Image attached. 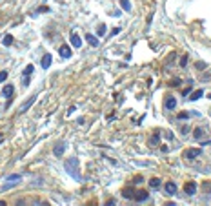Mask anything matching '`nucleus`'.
<instances>
[{
    "instance_id": "nucleus-11",
    "label": "nucleus",
    "mask_w": 211,
    "mask_h": 206,
    "mask_svg": "<svg viewBox=\"0 0 211 206\" xmlns=\"http://www.w3.org/2000/svg\"><path fill=\"white\" fill-rule=\"evenodd\" d=\"M51 62H53V57H51L49 53H47V55H44V57H42V68H44V69H47V68L51 66Z\"/></svg>"
},
{
    "instance_id": "nucleus-6",
    "label": "nucleus",
    "mask_w": 211,
    "mask_h": 206,
    "mask_svg": "<svg viewBox=\"0 0 211 206\" xmlns=\"http://www.w3.org/2000/svg\"><path fill=\"white\" fill-rule=\"evenodd\" d=\"M58 53H60L62 59H71V48H69L67 44H62L60 49H58Z\"/></svg>"
},
{
    "instance_id": "nucleus-13",
    "label": "nucleus",
    "mask_w": 211,
    "mask_h": 206,
    "mask_svg": "<svg viewBox=\"0 0 211 206\" xmlns=\"http://www.w3.org/2000/svg\"><path fill=\"white\" fill-rule=\"evenodd\" d=\"M164 188H166V192L169 193V195H175V193H177V184L171 182V181H169V182H166V186H164Z\"/></svg>"
},
{
    "instance_id": "nucleus-24",
    "label": "nucleus",
    "mask_w": 211,
    "mask_h": 206,
    "mask_svg": "<svg viewBox=\"0 0 211 206\" xmlns=\"http://www.w3.org/2000/svg\"><path fill=\"white\" fill-rule=\"evenodd\" d=\"M7 75H9V73H7L6 69H2V71H0V82H4V80L7 79Z\"/></svg>"
},
{
    "instance_id": "nucleus-29",
    "label": "nucleus",
    "mask_w": 211,
    "mask_h": 206,
    "mask_svg": "<svg viewBox=\"0 0 211 206\" xmlns=\"http://www.w3.org/2000/svg\"><path fill=\"white\" fill-rule=\"evenodd\" d=\"M177 84H180V79H173L171 80V86H177Z\"/></svg>"
},
{
    "instance_id": "nucleus-17",
    "label": "nucleus",
    "mask_w": 211,
    "mask_h": 206,
    "mask_svg": "<svg viewBox=\"0 0 211 206\" xmlns=\"http://www.w3.org/2000/svg\"><path fill=\"white\" fill-rule=\"evenodd\" d=\"M202 95H204V91H202V90H197L195 93H191V97H189V100H191V102H197V100H198Z\"/></svg>"
},
{
    "instance_id": "nucleus-21",
    "label": "nucleus",
    "mask_w": 211,
    "mask_h": 206,
    "mask_svg": "<svg viewBox=\"0 0 211 206\" xmlns=\"http://www.w3.org/2000/svg\"><path fill=\"white\" fill-rule=\"evenodd\" d=\"M15 181H20V175H18V173H13V175H7V182H15Z\"/></svg>"
},
{
    "instance_id": "nucleus-7",
    "label": "nucleus",
    "mask_w": 211,
    "mask_h": 206,
    "mask_svg": "<svg viewBox=\"0 0 211 206\" xmlns=\"http://www.w3.org/2000/svg\"><path fill=\"white\" fill-rule=\"evenodd\" d=\"M66 151V142H58L55 148H53V153H55V157H62Z\"/></svg>"
},
{
    "instance_id": "nucleus-14",
    "label": "nucleus",
    "mask_w": 211,
    "mask_h": 206,
    "mask_svg": "<svg viewBox=\"0 0 211 206\" xmlns=\"http://www.w3.org/2000/svg\"><path fill=\"white\" fill-rule=\"evenodd\" d=\"M86 40L89 42V44H91L93 48H98V46H100V44H98V38L95 37V35H91V33H88V35H86Z\"/></svg>"
},
{
    "instance_id": "nucleus-26",
    "label": "nucleus",
    "mask_w": 211,
    "mask_h": 206,
    "mask_svg": "<svg viewBox=\"0 0 211 206\" xmlns=\"http://www.w3.org/2000/svg\"><path fill=\"white\" fill-rule=\"evenodd\" d=\"M187 117H189L187 111H180V113H178V119H182V121H184V119H187Z\"/></svg>"
},
{
    "instance_id": "nucleus-9",
    "label": "nucleus",
    "mask_w": 211,
    "mask_h": 206,
    "mask_svg": "<svg viewBox=\"0 0 211 206\" xmlns=\"http://www.w3.org/2000/svg\"><path fill=\"white\" fill-rule=\"evenodd\" d=\"M13 93H15V86L13 84H6L4 86V97H6V99H11Z\"/></svg>"
},
{
    "instance_id": "nucleus-5",
    "label": "nucleus",
    "mask_w": 211,
    "mask_h": 206,
    "mask_svg": "<svg viewBox=\"0 0 211 206\" xmlns=\"http://www.w3.org/2000/svg\"><path fill=\"white\" fill-rule=\"evenodd\" d=\"M136 202H144V201H147L149 199V192L147 190H140V192H135V197H133Z\"/></svg>"
},
{
    "instance_id": "nucleus-19",
    "label": "nucleus",
    "mask_w": 211,
    "mask_h": 206,
    "mask_svg": "<svg viewBox=\"0 0 211 206\" xmlns=\"http://www.w3.org/2000/svg\"><path fill=\"white\" fill-rule=\"evenodd\" d=\"M118 2H120V6H122L124 11H131V4H129V0H118Z\"/></svg>"
},
{
    "instance_id": "nucleus-22",
    "label": "nucleus",
    "mask_w": 211,
    "mask_h": 206,
    "mask_svg": "<svg viewBox=\"0 0 211 206\" xmlns=\"http://www.w3.org/2000/svg\"><path fill=\"white\" fill-rule=\"evenodd\" d=\"M149 186L151 188H158V186H160V179H151L149 181Z\"/></svg>"
},
{
    "instance_id": "nucleus-1",
    "label": "nucleus",
    "mask_w": 211,
    "mask_h": 206,
    "mask_svg": "<svg viewBox=\"0 0 211 206\" xmlns=\"http://www.w3.org/2000/svg\"><path fill=\"white\" fill-rule=\"evenodd\" d=\"M66 171L69 173V175L73 177V179H77V181H80V175H78V159H69V160H66Z\"/></svg>"
},
{
    "instance_id": "nucleus-28",
    "label": "nucleus",
    "mask_w": 211,
    "mask_h": 206,
    "mask_svg": "<svg viewBox=\"0 0 211 206\" xmlns=\"http://www.w3.org/2000/svg\"><path fill=\"white\" fill-rule=\"evenodd\" d=\"M197 68H198V69H204L206 64H204V62H197Z\"/></svg>"
},
{
    "instance_id": "nucleus-2",
    "label": "nucleus",
    "mask_w": 211,
    "mask_h": 206,
    "mask_svg": "<svg viewBox=\"0 0 211 206\" xmlns=\"http://www.w3.org/2000/svg\"><path fill=\"white\" fill-rule=\"evenodd\" d=\"M33 73H35V66H33V64H27V66L24 68V71H22V84L26 86V88L29 86V77Z\"/></svg>"
},
{
    "instance_id": "nucleus-23",
    "label": "nucleus",
    "mask_w": 211,
    "mask_h": 206,
    "mask_svg": "<svg viewBox=\"0 0 211 206\" xmlns=\"http://www.w3.org/2000/svg\"><path fill=\"white\" fill-rule=\"evenodd\" d=\"M97 35H98V37H104V35H106V26H98Z\"/></svg>"
},
{
    "instance_id": "nucleus-4",
    "label": "nucleus",
    "mask_w": 211,
    "mask_h": 206,
    "mask_svg": "<svg viewBox=\"0 0 211 206\" xmlns=\"http://www.w3.org/2000/svg\"><path fill=\"white\" fill-rule=\"evenodd\" d=\"M164 106H166V110H175V108H177V99H175L173 95H166Z\"/></svg>"
},
{
    "instance_id": "nucleus-8",
    "label": "nucleus",
    "mask_w": 211,
    "mask_h": 206,
    "mask_svg": "<svg viewBox=\"0 0 211 206\" xmlns=\"http://www.w3.org/2000/svg\"><path fill=\"white\" fill-rule=\"evenodd\" d=\"M184 192L187 195H195L197 193V182H186L184 184Z\"/></svg>"
},
{
    "instance_id": "nucleus-30",
    "label": "nucleus",
    "mask_w": 211,
    "mask_h": 206,
    "mask_svg": "<svg viewBox=\"0 0 211 206\" xmlns=\"http://www.w3.org/2000/svg\"><path fill=\"white\" fill-rule=\"evenodd\" d=\"M118 31H120V27H115V29L111 31V35H118Z\"/></svg>"
},
{
    "instance_id": "nucleus-10",
    "label": "nucleus",
    "mask_w": 211,
    "mask_h": 206,
    "mask_svg": "<svg viewBox=\"0 0 211 206\" xmlns=\"http://www.w3.org/2000/svg\"><path fill=\"white\" fill-rule=\"evenodd\" d=\"M71 44H73V48H77V49H78V48L82 46V38H80L77 33H71Z\"/></svg>"
},
{
    "instance_id": "nucleus-18",
    "label": "nucleus",
    "mask_w": 211,
    "mask_h": 206,
    "mask_svg": "<svg viewBox=\"0 0 211 206\" xmlns=\"http://www.w3.org/2000/svg\"><path fill=\"white\" fill-rule=\"evenodd\" d=\"M202 135H204V129H202V128H195V129H193V139L198 140V139H202Z\"/></svg>"
},
{
    "instance_id": "nucleus-25",
    "label": "nucleus",
    "mask_w": 211,
    "mask_h": 206,
    "mask_svg": "<svg viewBox=\"0 0 211 206\" xmlns=\"http://www.w3.org/2000/svg\"><path fill=\"white\" fill-rule=\"evenodd\" d=\"M180 66H182V68H186V66H187V57H186V55L180 59Z\"/></svg>"
},
{
    "instance_id": "nucleus-20",
    "label": "nucleus",
    "mask_w": 211,
    "mask_h": 206,
    "mask_svg": "<svg viewBox=\"0 0 211 206\" xmlns=\"http://www.w3.org/2000/svg\"><path fill=\"white\" fill-rule=\"evenodd\" d=\"M2 42H4V46H11L13 44V35H6Z\"/></svg>"
},
{
    "instance_id": "nucleus-27",
    "label": "nucleus",
    "mask_w": 211,
    "mask_h": 206,
    "mask_svg": "<svg viewBox=\"0 0 211 206\" xmlns=\"http://www.w3.org/2000/svg\"><path fill=\"white\" fill-rule=\"evenodd\" d=\"M46 11H49V7H46V6H42V7L37 9V13H46Z\"/></svg>"
},
{
    "instance_id": "nucleus-15",
    "label": "nucleus",
    "mask_w": 211,
    "mask_h": 206,
    "mask_svg": "<svg viewBox=\"0 0 211 206\" xmlns=\"http://www.w3.org/2000/svg\"><path fill=\"white\" fill-rule=\"evenodd\" d=\"M122 197L124 199H133L135 197V190L133 188H124L122 190Z\"/></svg>"
},
{
    "instance_id": "nucleus-16",
    "label": "nucleus",
    "mask_w": 211,
    "mask_h": 206,
    "mask_svg": "<svg viewBox=\"0 0 211 206\" xmlns=\"http://www.w3.org/2000/svg\"><path fill=\"white\" fill-rule=\"evenodd\" d=\"M35 100H37V97H31V99H27V100H26V104H24L22 108H20V113H26V111H27V108H29L31 104H33Z\"/></svg>"
},
{
    "instance_id": "nucleus-12",
    "label": "nucleus",
    "mask_w": 211,
    "mask_h": 206,
    "mask_svg": "<svg viewBox=\"0 0 211 206\" xmlns=\"http://www.w3.org/2000/svg\"><path fill=\"white\" fill-rule=\"evenodd\" d=\"M158 144H160V133L155 132L151 135V139H149V146H158Z\"/></svg>"
},
{
    "instance_id": "nucleus-3",
    "label": "nucleus",
    "mask_w": 211,
    "mask_h": 206,
    "mask_svg": "<svg viewBox=\"0 0 211 206\" xmlns=\"http://www.w3.org/2000/svg\"><path fill=\"white\" fill-rule=\"evenodd\" d=\"M198 155H202V150H200V148H189V150H186V153H184V159L191 160V159H197Z\"/></svg>"
}]
</instances>
